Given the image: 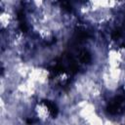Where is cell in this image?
<instances>
[{
    "label": "cell",
    "mask_w": 125,
    "mask_h": 125,
    "mask_svg": "<svg viewBox=\"0 0 125 125\" xmlns=\"http://www.w3.org/2000/svg\"><path fill=\"white\" fill-rule=\"evenodd\" d=\"M26 123L30 125V124H32V123H33V120H32V119H26Z\"/></svg>",
    "instance_id": "7c38bea8"
},
{
    "label": "cell",
    "mask_w": 125,
    "mask_h": 125,
    "mask_svg": "<svg viewBox=\"0 0 125 125\" xmlns=\"http://www.w3.org/2000/svg\"><path fill=\"white\" fill-rule=\"evenodd\" d=\"M44 104L49 107L52 116H53V117H56L57 114H58V108H57V106H56L53 103H51L50 101H44Z\"/></svg>",
    "instance_id": "6da1fadb"
},
{
    "label": "cell",
    "mask_w": 125,
    "mask_h": 125,
    "mask_svg": "<svg viewBox=\"0 0 125 125\" xmlns=\"http://www.w3.org/2000/svg\"><path fill=\"white\" fill-rule=\"evenodd\" d=\"M62 8H64V10H66V11H68V12H70L71 11V5L69 3V2H64L62 4Z\"/></svg>",
    "instance_id": "9c48e42d"
},
{
    "label": "cell",
    "mask_w": 125,
    "mask_h": 125,
    "mask_svg": "<svg viewBox=\"0 0 125 125\" xmlns=\"http://www.w3.org/2000/svg\"><path fill=\"white\" fill-rule=\"evenodd\" d=\"M118 105H116L115 103H111L108 106H107V107H106V112H108V113H111V114H115L116 112H117V109H118Z\"/></svg>",
    "instance_id": "3957f363"
},
{
    "label": "cell",
    "mask_w": 125,
    "mask_h": 125,
    "mask_svg": "<svg viewBox=\"0 0 125 125\" xmlns=\"http://www.w3.org/2000/svg\"><path fill=\"white\" fill-rule=\"evenodd\" d=\"M120 35H121V31H120L119 29H114V30L112 31V37L114 40L117 39V38H119Z\"/></svg>",
    "instance_id": "5b68a950"
},
{
    "label": "cell",
    "mask_w": 125,
    "mask_h": 125,
    "mask_svg": "<svg viewBox=\"0 0 125 125\" xmlns=\"http://www.w3.org/2000/svg\"><path fill=\"white\" fill-rule=\"evenodd\" d=\"M123 101H124V97H123V96H117V97H115V98L113 99V101H112V102H113V103H115L116 105H118V106H119V105H120Z\"/></svg>",
    "instance_id": "52a82bcc"
},
{
    "label": "cell",
    "mask_w": 125,
    "mask_h": 125,
    "mask_svg": "<svg viewBox=\"0 0 125 125\" xmlns=\"http://www.w3.org/2000/svg\"><path fill=\"white\" fill-rule=\"evenodd\" d=\"M20 28H21V30L23 31V32H25V31L27 30V27H26V25H25V22L20 23Z\"/></svg>",
    "instance_id": "8fae6325"
},
{
    "label": "cell",
    "mask_w": 125,
    "mask_h": 125,
    "mask_svg": "<svg viewBox=\"0 0 125 125\" xmlns=\"http://www.w3.org/2000/svg\"><path fill=\"white\" fill-rule=\"evenodd\" d=\"M70 70L73 72V73H75V72H77V70H78V67L74 64V62H71V66H70Z\"/></svg>",
    "instance_id": "30bf717a"
},
{
    "label": "cell",
    "mask_w": 125,
    "mask_h": 125,
    "mask_svg": "<svg viewBox=\"0 0 125 125\" xmlns=\"http://www.w3.org/2000/svg\"><path fill=\"white\" fill-rule=\"evenodd\" d=\"M76 37L79 39L80 41H81V40H84V39H86V37H87V33L85 32V31H78Z\"/></svg>",
    "instance_id": "277c9868"
},
{
    "label": "cell",
    "mask_w": 125,
    "mask_h": 125,
    "mask_svg": "<svg viewBox=\"0 0 125 125\" xmlns=\"http://www.w3.org/2000/svg\"><path fill=\"white\" fill-rule=\"evenodd\" d=\"M53 71L55 72V73H59V72H64L65 71V69L62 68V66H60V65H58V66H56L54 69H53Z\"/></svg>",
    "instance_id": "ba28073f"
},
{
    "label": "cell",
    "mask_w": 125,
    "mask_h": 125,
    "mask_svg": "<svg viewBox=\"0 0 125 125\" xmlns=\"http://www.w3.org/2000/svg\"><path fill=\"white\" fill-rule=\"evenodd\" d=\"M18 20L20 21V23L25 22V13H24L23 10H20L18 12Z\"/></svg>",
    "instance_id": "8992f818"
},
{
    "label": "cell",
    "mask_w": 125,
    "mask_h": 125,
    "mask_svg": "<svg viewBox=\"0 0 125 125\" xmlns=\"http://www.w3.org/2000/svg\"><path fill=\"white\" fill-rule=\"evenodd\" d=\"M80 60H81L82 62H84V64H90V62H91V55L89 54V52L83 50L80 53Z\"/></svg>",
    "instance_id": "7a4b0ae2"
}]
</instances>
